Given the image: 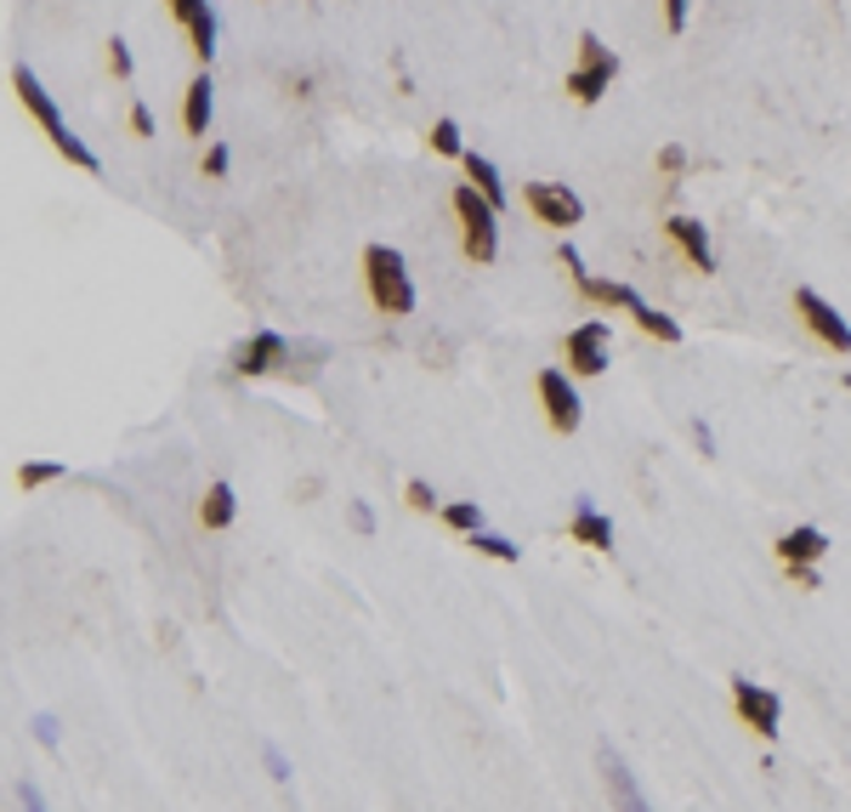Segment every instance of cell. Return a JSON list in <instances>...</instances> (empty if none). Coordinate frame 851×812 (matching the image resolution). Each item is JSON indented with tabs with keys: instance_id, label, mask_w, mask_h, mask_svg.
Returning a JSON list of instances; mask_svg holds the SVG:
<instances>
[{
	"instance_id": "cell-1",
	"label": "cell",
	"mask_w": 851,
	"mask_h": 812,
	"mask_svg": "<svg viewBox=\"0 0 851 812\" xmlns=\"http://www.w3.org/2000/svg\"><path fill=\"white\" fill-rule=\"evenodd\" d=\"M12 91H18V103L34 114V125H40L45 136H52V149H58L69 165H80V171H91V176L103 171V165H97V154H91L85 142H80V136L63 125V114H58V103H52V91H45V85L34 80V69H12Z\"/></svg>"
},
{
	"instance_id": "cell-2",
	"label": "cell",
	"mask_w": 851,
	"mask_h": 812,
	"mask_svg": "<svg viewBox=\"0 0 851 812\" xmlns=\"http://www.w3.org/2000/svg\"><path fill=\"white\" fill-rule=\"evenodd\" d=\"M364 284H369V302L386 318H409L415 313V278H409V262H404L397 245H369L364 251Z\"/></svg>"
},
{
	"instance_id": "cell-3",
	"label": "cell",
	"mask_w": 851,
	"mask_h": 812,
	"mask_svg": "<svg viewBox=\"0 0 851 812\" xmlns=\"http://www.w3.org/2000/svg\"><path fill=\"white\" fill-rule=\"evenodd\" d=\"M614 80H619V58L596 34H579V63L568 69V98L579 109H590V103H602L614 91Z\"/></svg>"
},
{
	"instance_id": "cell-4",
	"label": "cell",
	"mask_w": 851,
	"mask_h": 812,
	"mask_svg": "<svg viewBox=\"0 0 851 812\" xmlns=\"http://www.w3.org/2000/svg\"><path fill=\"white\" fill-rule=\"evenodd\" d=\"M455 216H460V227H466V233H460L466 256L488 267V262L499 256V211L477 194L472 182H460V187H455Z\"/></svg>"
},
{
	"instance_id": "cell-5",
	"label": "cell",
	"mask_w": 851,
	"mask_h": 812,
	"mask_svg": "<svg viewBox=\"0 0 851 812\" xmlns=\"http://www.w3.org/2000/svg\"><path fill=\"white\" fill-rule=\"evenodd\" d=\"M732 710L743 715V728H756V739H767V744L783 728V699L761 682H749V677H732Z\"/></svg>"
},
{
	"instance_id": "cell-6",
	"label": "cell",
	"mask_w": 851,
	"mask_h": 812,
	"mask_svg": "<svg viewBox=\"0 0 851 812\" xmlns=\"http://www.w3.org/2000/svg\"><path fill=\"white\" fill-rule=\"evenodd\" d=\"M794 313H800V324H807L823 347L851 353V324L840 318V307H829V302L812 291V284H794Z\"/></svg>"
},
{
	"instance_id": "cell-7",
	"label": "cell",
	"mask_w": 851,
	"mask_h": 812,
	"mask_svg": "<svg viewBox=\"0 0 851 812\" xmlns=\"http://www.w3.org/2000/svg\"><path fill=\"white\" fill-rule=\"evenodd\" d=\"M539 404H545V420H550V433H579V420H585V404L574 393V380L568 369H539Z\"/></svg>"
},
{
	"instance_id": "cell-8",
	"label": "cell",
	"mask_w": 851,
	"mask_h": 812,
	"mask_svg": "<svg viewBox=\"0 0 851 812\" xmlns=\"http://www.w3.org/2000/svg\"><path fill=\"white\" fill-rule=\"evenodd\" d=\"M563 364L568 375H602L608 369V324L602 318H585L563 336Z\"/></svg>"
},
{
	"instance_id": "cell-9",
	"label": "cell",
	"mask_w": 851,
	"mask_h": 812,
	"mask_svg": "<svg viewBox=\"0 0 851 812\" xmlns=\"http://www.w3.org/2000/svg\"><path fill=\"white\" fill-rule=\"evenodd\" d=\"M523 205L545 222V227H574L579 216H585V205H579V194L568 182H523Z\"/></svg>"
},
{
	"instance_id": "cell-10",
	"label": "cell",
	"mask_w": 851,
	"mask_h": 812,
	"mask_svg": "<svg viewBox=\"0 0 851 812\" xmlns=\"http://www.w3.org/2000/svg\"><path fill=\"white\" fill-rule=\"evenodd\" d=\"M563 267H568V278H574V291L585 296V302H596V307H630L636 302V291L630 284H614V278H596V273H585V262H579V251L563 238Z\"/></svg>"
},
{
	"instance_id": "cell-11",
	"label": "cell",
	"mask_w": 851,
	"mask_h": 812,
	"mask_svg": "<svg viewBox=\"0 0 851 812\" xmlns=\"http://www.w3.org/2000/svg\"><path fill=\"white\" fill-rule=\"evenodd\" d=\"M829 557V535L823 529H812V522H800V529H789V535H778V562L789 568H818Z\"/></svg>"
},
{
	"instance_id": "cell-12",
	"label": "cell",
	"mask_w": 851,
	"mask_h": 812,
	"mask_svg": "<svg viewBox=\"0 0 851 812\" xmlns=\"http://www.w3.org/2000/svg\"><path fill=\"white\" fill-rule=\"evenodd\" d=\"M284 358H290V347H284V336H273V329H256L250 342L233 347V369H239V375H267V369H278Z\"/></svg>"
},
{
	"instance_id": "cell-13",
	"label": "cell",
	"mask_w": 851,
	"mask_h": 812,
	"mask_svg": "<svg viewBox=\"0 0 851 812\" xmlns=\"http://www.w3.org/2000/svg\"><path fill=\"white\" fill-rule=\"evenodd\" d=\"M665 233H670V245L698 267V273H716V251H710V233H705V222L698 216H670L665 222Z\"/></svg>"
},
{
	"instance_id": "cell-14",
	"label": "cell",
	"mask_w": 851,
	"mask_h": 812,
	"mask_svg": "<svg viewBox=\"0 0 851 812\" xmlns=\"http://www.w3.org/2000/svg\"><path fill=\"white\" fill-rule=\"evenodd\" d=\"M602 779H608L614 812H654V806H647V795H641V784H636V773L625 768L614 750H602Z\"/></svg>"
},
{
	"instance_id": "cell-15",
	"label": "cell",
	"mask_w": 851,
	"mask_h": 812,
	"mask_svg": "<svg viewBox=\"0 0 851 812\" xmlns=\"http://www.w3.org/2000/svg\"><path fill=\"white\" fill-rule=\"evenodd\" d=\"M568 540L574 546H590V551H614V522L596 511V500H579L574 506V522H568Z\"/></svg>"
},
{
	"instance_id": "cell-16",
	"label": "cell",
	"mask_w": 851,
	"mask_h": 812,
	"mask_svg": "<svg viewBox=\"0 0 851 812\" xmlns=\"http://www.w3.org/2000/svg\"><path fill=\"white\" fill-rule=\"evenodd\" d=\"M211 74H199L193 85H188V98H182V131L188 136H205L211 131V114H216V98H211Z\"/></svg>"
},
{
	"instance_id": "cell-17",
	"label": "cell",
	"mask_w": 851,
	"mask_h": 812,
	"mask_svg": "<svg viewBox=\"0 0 851 812\" xmlns=\"http://www.w3.org/2000/svg\"><path fill=\"white\" fill-rule=\"evenodd\" d=\"M460 165H466V182L477 187V194H483L494 211H506V182H499L494 160H483V154H472V149H466V160H460Z\"/></svg>"
},
{
	"instance_id": "cell-18",
	"label": "cell",
	"mask_w": 851,
	"mask_h": 812,
	"mask_svg": "<svg viewBox=\"0 0 851 812\" xmlns=\"http://www.w3.org/2000/svg\"><path fill=\"white\" fill-rule=\"evenodd\" d=\"M625 313L636 318V329H641V336H654V342H665V347H676V342H681V324H676L670 313H659V307H647L641 296H636Z\"/></svg>"
},
{
	"instance_id": "cell-19",
	"label": "cell",
	"mask_w": 851,
	"mask_h": 812,
	"mask_svg": "<svg viewBox=\"0 0 851 812\" xmlns=\"http://www.w3.org/2000/svg\"><path fill=\"white\" fill-rule=\"evenodd\" d=\"M233 511H239V500H233V489H227V484H211V489H205V500H199V522H205V529H227Z\"/></svg>"
},
{
	"instance_id": "cell-20",
	"label": "cell",
	"mask_w": 851,
	"mask_h": 812,
	"mask_svg": "<svg viewBox=\"0 0 851 812\" xmlns=\"http://www.w3.org/2000/svg\"><path fill=\"white\" fill-rule=\"evenodd\" d=\"M63 471H69L63 460H23V466H18V489H23V495H29V489H45V484H58Z\"/></svg>"
},
{
	"instance_id": "cell-21",
	"label": "cell",
	"mask_w": 851,
	"mask_h": 812,
	"mask_svg": "<svg viewBox=\"0 0 851 812\" xmlns=\"http://www.w3.org/2000/svg\"><path fill=\"white\" fill-rule=\"evenodd\" d=\"M443 522H448V529H460V535H477L483 529V506L455 500V506H443Z\"/></svg>"
},
{
	"instance_id": "cell-22",
	"label": "cell",
	"mask_w": 851,
	"mask_h": 812,
	"mask_svg": "<svg viewBox=\"0 0 851 812\" xmlns=\"http://www.w3.org/2000/svg\"><path fill=\"white\" fill-rule=\"evenodd\" d=\"M432 149H437V154H448V160H466L460 125H455V120H437V125H432Z\"/></svg>"
},
{
	"instance_id": "cell-23",
	"label": "cell",
	"mask_w": 851,
	"mask_h": 812,
	"mask_svg": "<svg viewBox=\"0 0 851 812\" xmlns=\"http://www.w3.org/2000/svg\"><path fill=\"white\" fill-rule=\"evenodd\" d=\"M188 34H193V52H199V63H211V58H216V12H205V18H199Z\"/></svg>"
},
{
	"instance_id": "cell-24",
	"label": "cell",
	"mask_w": 851,
	"mask_h": 812,
	"mask_svg": "<svg viewBox=\"0 0 851 812\" xmlns=\"http://www.w3.org/2000/svg\"><path fill=\"white\" fill-rule=\"evenodd\" d=\"M472 546H477L483 557H494V562H517V557H523L511 540H499V535H488V529H477V535H472Z\"/></svg>"
},
{
	"instance_id": "cell-25",
	"label": "cell",
	"mask_w": 851,
	"mask_h": 812,
	"mask_svg": "<svg viewBox=\"0 0 851 812\" xmlns=\"http://www.w3.org/2000/svg\"><path fill=\"white\" fill-rule=\"evenodd\" d=\"M404 506L409 511H443L437 495H432V484H421V477H409V484H404Z\"/></svg>"
},
{
	"instance_id": "cell-26",
	"label": "cell",
	"mask_w": 851,
	"mask_h": 812,
	"mask_svg": "<svg viewBox=\"0 0 851 812\" xmlns=\"http://www.w3.org/2000/svg\"><path fill=\"white\" fill-rule=\"evenodd\" d=\"M205 12H211V0H171V18H176L182 29H193Z\"/></svg>"
},
{
	"instance_id": "cell-27",
	"label": "cell",
	"mask_w": 851,
	"mask_h": 812,
	"mask_svg": "<svg viewBox=\"0 0 851 812\" xmlns=\"http://www.w3.org/2000/svg\"><path fill=\"white\" fill-rule=\"evenodd\" d=\"M109 69H114V74H120V80H131V45H125V40H120V34H114V40H109Z\"/></svg>"
},
{
	"instance_id": "cell-28",
	"label": "cell",
	"mask_w": 851,
	"mask_h": 812,
	"mask_svg": "<svg viewBox=\"0 0 851 812\" xmlns=\"http://www.w3.org/2000/svg\"><path fill=\"white\" fill-rule=\"evenodd\" d=\"M227 160H233V154H227V142H211V149H205V176L222 182V176H227Z\"/></svg>"
},
{
	"instance_id": "cell-29",
	"label": "cell",
	"mask_w": 851,
	"mask_h": 812,
	"mask_svg": "<svg viewBox=\"0 0 851 812\" xmlns=\"http://www.w3.org/2000/svg\"><path fill=\"white\" fill-rule=\"evenodd\" d=\"M687 12H692V0H665V29L681 34L687 29Z\"/></svg>"
},
{
	"instance_id": "cell-30",
	"label": "cell",
	"mask_w": 851,
	"mask_h": 812,
	"mask_svg": "<svg viewBox=\"0 0 851 812\" xmlns=\"http://www.w3.org/2000/svg\"><path fill=\"white\" fill-rule=\"evenodd\" d=\"M659 171H670V176H681V171H687V149H681V142L659 149Z\"/></svg>"
},
{
	"instance_id": "cell-31",
	"label": "cell",
	"mask_w": 851,
	"mask_h": 812,
	"mask_svg": "<svg viewBox=\"0 0 851 812\" xmlns=\"http://www.w3.org/2000/svg\"><path fill=\"white\" fill-rule=\"evenodd\" d=\"M131 131L136 136H154V114H148V103H131Z\"/></svg>"
},
{
	"instance_id": "cell-32",
	"label": "cell",
	"mask_w": 851,
	"mask_h": 812,
	"mask_svg": "<svg viewBox=\"0 0 851 812\" xmlns=\"http://www.w3.org/2000/svg\"><path fill=\"white\" fill-rule=\"evenodd\" d=\"M34 739H40L45 750H52V744H58V722H52V715H34Z\"/></svg>"
},
{
	"instance_id": "cell-33",
	"label": "cell",
	"mask_w": 851,
	"mask_h": 812,
	"mask_svg": "<svg viewBox=\"0 0 851 812\" xmlns=\"http://www.w3.org/2000/svg\"><path fill=\"white\" fill-rule=\"evenodd\" d=\"M18 801H23V812H45V801H40L34 784H18Z\"/></svg>"
},
{
	"instance_id": "cell-34",
	"label": "cell",
	"mask_w": 851,
	"mask_h": 812,
	"mask_svg": "<svg viewBox=\"0 0 851 812\" xmlns=\"http://www.w3.org/2000/svg\"><path fill=\"white\" fill-rule=\"evenodd\" d=\"M789 580H794L800 591H818V586H823V580H818V568H794V575H789Z\"/></svg>"
},
{
	"instance_id": "cell-35",
	"label": "cell",
	"mask_w": 851,
	"mask_h": 812,
	"mask_svg": "<svg viewBox=\"0 0 851 812\" xmlns=\"http://www.w3.org/2000/svg\"><path fill=\"white\" fill-rule=\"evenodd\" d=\"M692 438H698V449H705V455H716V433H710V426H705V420H698V426H692Z\"/></svg>"
},
{
	"instance_id": "cell-36",
	"label": "cell",
	"mask_w": 851,
	"mask_h": 812,
	"mask_svg": "<svg viewBox=\"0 0 851 812\" xmlns=\"http://www.w3.org/2000/svg\"><path fill=\"white\" fill-rule=\"evenodd\" d=\"M353 529H364V535H369V529H375V517H369V506H364V500H358V506H353Z\"/></svg>"
},
{
	"instance_id": "cell-37",
	"label": "cell",
	"mask_w": 851,
	"mask_h": 812,
	"mask_svg": "<svg viewBox=\"0 0 851 812\" xmlns=\"http://www.w3.org/2000/svg\"><path fill=\"white\" fill-rule=\"evenodd\" d=\"M845 387H851V375H845Z\"/></svg>"
}]
</instances>
